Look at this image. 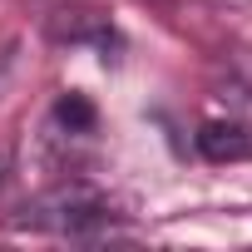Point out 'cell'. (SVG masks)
Listing matches in <instances>:
<instances>
[{
    "instance_id": "cell-1",
    "label": "cell",
    "mask_w": 252,
    "mask_h": 252,
    "mask_svg": "<svg viewBox=\"0 0 252 252\" xmlns=\"http://www.w3.org/2000/svg\"><path fill=\"white\" fill-rule=\"evenodd\" d=\"M20 222H30V227H45V232H89V227H99V222H109V208L94 198V193H84V188H69V193H55V198H40L35 208H25V218Z\"/></svg>"
},
{
    "instance_id": "cell-2",
    "label": "cell",
    "mask_w": 252,
    "mask_h": 252,
    "mask_svg": "<svg viewBox=\"0 0 252 252\" xmlns=\"http://www.w3.org/2000/svg\"><path fill=\"white\" fill-rule=\"evenodd\" d=\"M198 149L208 158H247L252 154V134L242 129V124H208V129L198 134Z\"/></svg>"
},
{
    "instance_id": "cell-3",
    "label": "cell",
    "mask_w": 252,
    "mask_h": 252,
    "mask_svg": "<svg viewBox=\"0 0 252 252\" xmlns=\"http://www.w3.org/2000/svg\"><path fill=\"white\" fill-rule=\"evenodd\" d=\"M10 178V144H0V183Z\"/></svg>"
},
{
    "instance_id": "cell-4",
    "label": "cell",
    "mask_w": 252,
    "mask_h": 252,
    "mask_svg": "<svg viewBox=\"0 0 252 252\" xmlns=\"http://www.w3.org/2000/svg\"><path fill=\"white\" fill-rule=\"evenodd\" d=\"M0 79H5V60H0Z\"/></svg>"
}]
</instances>
